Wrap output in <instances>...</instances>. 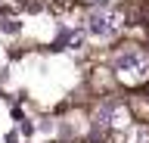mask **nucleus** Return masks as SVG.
Masks as SVG:
<instances>
[{"instance_id": "nucleus-1", "label": "nucleus", "mask_w": 149, "mask_h": 143, "mask_svg": "<svg viewBox=\"0 0 149 143\" xmlns=\"http://www.w3.org/2000/svg\"><path fill=\"white\" fill-rule=\"evenodd\" d=\"M112 62H115V72H118L124 81H130V84H140V81L149 78V56L143 50H137V47L118 50Z\"/></svg>"}, {"instance_id": "nucleus-2", "label": "nucleus", "mask_w": 149, "mask_h": 143, "mask_svg": "<svg viewBox=\"0 0 149 143\" xmlns=\"http://www.w3.org/2000/svg\"><path fill=\"white\" fill-rule=\"evenodd\" d=\"M118 22H121L118 13L106 10V6H96V10L87 13V19H84V28L90 31L93 38H109V34H115V31H118Z\"/></svg>"}, {"instance_id": "nucleus-3", "label": "nucleus", "mask_w": 149, "mask_h": 143, "mask_svg": "<svg viewBox=\"0 0 149 143\" xmlns=\"http://www.w3.org/2000/svg\"><path fill=\"white\" fill-rule=\"evenodd\" d=\"M87 3H93V6H106V3H112V0H87Z\"/></svg>"}]
</instances>
